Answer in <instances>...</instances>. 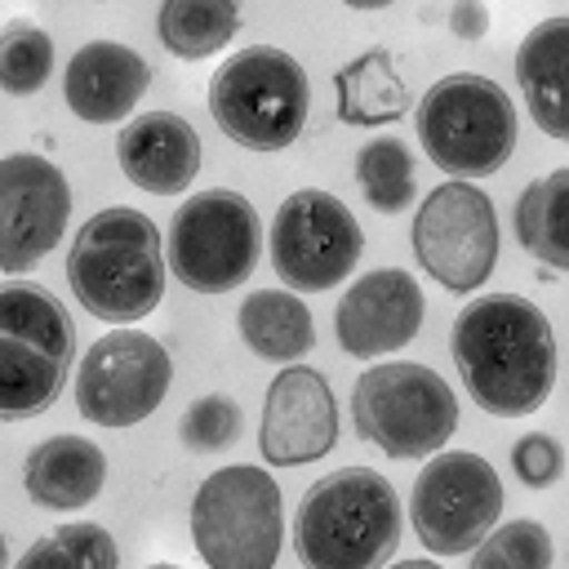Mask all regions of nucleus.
Segmentation results:
<instances>
[{
    "instance_id": "f257e3e1",
    "label": "nucleus",
    "mask_w": 569,
    "mask_h": 569,
    "mask_svg": "<svg viewBox=\"0 0 569 569\" xmlns=\"http://www.w3.org/2000/svg\"><path fill=\"white\" fill-rule=\"evenodd\" d=\"M449 356L462 391L493 418H525L556 387V333L525 293H485L449 329Z\"/></svg>"
},
{
    "instance_id": "f03ea898",
    "label": "nucleus",
    "mask_w": 569,
    "mask_h": 569,
    "mask_svg": "<svg viewBox=\"0 0 569 569\" xmlns=\"http://www.w3.org/2000/svg\"><path fill=\"white\" fill-rule=\"evenodd\" d=\"M67 280L89 316L116 329L147 320L164 298L160 227L133 204L98 209L67 249Z\"/></svg>"
},
{
    "instance_id": "7ed1b4c3",
    "label": "nucleus",
    "mask_w": 569,
    "mask_h": 569,
    "mask_svg": "<svg viewBox=\"0 0 569 569\" xmlns=\"http://www.w3.org/2000/svg\"><path fill=\"white\" fill-rule=\"evenodd\" d=\"M400 547V493L373 467L320 476L293 516L302 569H387Z\"/></svg>"
},
{
    "instance_id": "20e7f679",
    "label": "nucleus",
    "mask_w": 569,
    "mask_h": 569,
    "mask_svg": "<svg viewBox=\"0 0 569 569\" xmlns=\"http://www.w3.org/2000/svg\"><path fill=\"white\" fill-rule=\"evenodd\" d=\"M76 329L67 307L31 280L0 284V422L44 413L71 373Z\"/></svg>"
},
{
    "instance_id": "39448f33",
    "label": "nucleus",
    "mask_w": 569,
    "mask_h": 569,
    "mask_svg": "<svg viewBox=\"0 0 569 569\" xmlns=\"http://www.w3.org/2000/svg\"><path fill=\"white\" fill-rule=\"evenodd\" d=\"M209 111L236 147L284 151L289 142H298L307 124L311 84L293 53L276 44H249V49H236L213 71Z\"/></svg>"
},
{
    "instance_id": "423d86ee",
    "label": "nucleus",
    "mask_w": 569,
    "mask_h": 569,
    "mask_svg": "<svg viewBox=\"0 0 569 569\" xmlns=\"http://www.w3.org/2000/svg\"><path fill=\"white\" fill-rule=\"evenodd\" d=\"M413 129L427 160L453 178L498 173L516 151V107L498 80L476 71L436 80L413 102Z\"/></svg>"
},
{
    "instance_id": "0eeeda50",
    "label": "nucleus",
    "mask_w": 569,
    "mask_h": 569,
    "mask_svg": "<svg viewBox=\"0 0 569 569\" xmlns=\"http://www.w3.org/2000/svg\"><path fill=\"white\" fill-rule=\"evenodd\" d=\"M351 422L365 445L382 449L387 458L413 462L449 445L458 427V396L436 369L413 360H387L356 378Z\"/></svg>"
},
{
    "instance_id": "6e6552de",
    "label": "nucleus",
    "mask_w": 569,
    "mask_h": 569,
    "mask_svg": "<svg viewBox=\"0 0 569 569\" xmlns=\"http://www.w3.org/2000/svg\"><path fill=\"white\" fill-rule=\"evenodd\" d=\"M191 542L209 569H276L284 542L280 485L267 467H218L191 498Z\"/></svg>"
},
{
    "instance_id": "1a4fd4ad",
    "label": "nucleus",
    "mask_w": 569,
    "mask_h": 569,
    "mask_svg": "<svg viewBox=\"0 0 569 569\" xmlns=\"http://www.w3.org/2000/svg\"><path fill=\"white\" fill-rule=\"evenodd\" d=\"M262 222L249 196L231 187L196 191L178 204L164 240V267L191 293H231L258 271Z\"/></svg>"
},
{
    "instance_id": "9d476101",
    "label": "nucleus",
    "mask_w": 569,
    "mask_h": 569,
    "mask_svg": "<svg viewBox=\"0 0 569 569\" xmlns=\"http://www.w3.org/2000/svg\"><path fill=\"white\" fill-rule=\"evenodd\" d=\"M267 249L289 293H325L351 280L365 253V231L333 191L302 187L280 200L267 231Z\"/></svg>"
},
{
    "instance_id": "9b49d317",
    "label": "nucleus",
    "mask_w": 569,
    "mask_h": 569,
    "mask_svg": "<svg viewBox=\"0 0 569 569\" xmlns=\"http://www.w3.org/2000/svg\"><path fill=\"white\" fill-rule=\"evenodd\" d=\"M502 480L493 462L471 449H440L422 462L409 493V520L431 556H462L498 525Z\"/></svg>"
},
{
    "instance_id": "f8f14e48",
    "label": "nucleus",
    "mask_w": 569,
    "mask_h": 569,
    "mask_svg": "<svg viewBox=\"0 0 569 569\" xmlns=\"http://www.w3.org/2000/svg\"><path fill=\"white\" fill-rule=\"evenodd\" d=\"M498 213L476 182L449 178L436 191H427V200L413 213V258L440 289H480L498 267Z\"/></svg>"
},
{
    "instance_id": "ddd939ff",
    "label": "nucleus",
    "mask_w": 569,
    "mask_h": 569,
    "mask_svg": "<svg viewBox=\"0 0 569 569\" xmlns=\"http://www.w3.org/2000/svg\"><path fill=\"white\" fill-rule=\"evenodd\" d=\"M173 382V360L160 338L120 325L102 333L76 369V409L98 427H133L151 418Z\"/></svg>"
},
{
    "instance_id": "4468645a",
    "label": "nucleus",
    "mask_w": 569,
    "mask_h": 569,
    "mask_svg": "<svg viewBox=\"0 0 569 569\" xmlns=\"http://www.w3.org/2000/svg\"><path fill=\"white\" fill-rule=\"evenodd\" d=\"M71 218V182L49 156H0V271L22 276L44 262Z\"/></svg>"
},
{
    "instance_id": "2eb2a0df",
    "label": "nucleus",
    "mask_w": 569,
    "mask_h": 569,
    "mask_svg": "<svg viewBox=\"0 0 569 569\" xmlns=\"http://www.w3.org/2000/svg\"><path fill=\"white\" fill-rule=\"evenodd\" d=\"M338 445V400L329 378L311 365H284L262 400L258 449L271 467H307L320 462Z\"/></svg>"
},
{
    "instance_id": "dca6fc26",
    "label": "nucleus",
    "mask_w": 569,
    "mask_h": 569,
    "mask_svg": "<svg viewBox=\"0 0 569 569\" xmlns=\"http://www.w3.org/2000/svg\"><path fill=\"white\" fill-rule=\"evenodd\" d=\"M422 316H427L422 284L400 267H378L365 271L356 284H347L333 311V333L347 356L373 360L409 347L422 329Z\"/></svg>"
},
{
    "instance_id": "f3484780",
    "label": "nucleus",
    "mask_w": 569,
    "mask_h": 569,
    "mask_svg": "<svg viewBox=\"0 0 569 569\" xmlns=\"http://www.w3.org/2000/svg\"><path fill=\"white\" fill-rule=\"evenodd\" d=\"M151 89V67L138 49L120 40H89L71 53L62 71V98L76 120L84 124H116L129 120L142 93Z\"/></svg>"
},
{
    "instance_id": "a211bd4d",
    "label": "nucleus",
    "mask_w": 569,
    "mask_h": 569,
    "mask_svg": "<svg viewBox=\"0 0 569 569\" xmlns=\"http://www.w3.org/2000/svg\"><path fill=\"white\" fill-rule=\"evenodd\" d=\"M120 173L151 196H182L200 173V133L178 111H142L116 138Z\"/></svg>"
},
{
    "instance_id": "6ab92c4d",
    "label": "nucleus",
    "mask_w": 569,
    "mask_h": 569,
    "mask_svg": "<svg viewBox=\"0 0 569 569\" xmlns=\"http://www.w3.org/2000/svg\"><path fill=\"white\" fill-rule=\"evenodd\" d=\"M516 84L533 124L547 138L569 142V13L529 27L516 49Z\"/></svg>"
},
{
    "instance_id": "aec40b11",
    "label": "nucleus",
    "mask_w": 569,
    "mask_h": 569,
    "mask_svg": "<svg viewBox=\"0 0 569 569\" xmlns=\"http://www.w3.org/2000/svg\"><path fill=\"white\" fill-rule=\"evenodd\" d=\"M22 485L44 511H80L107 485V458L89 436H49L22 462Z\"/></svg>"
},
{
    "instance_id": "412c9836",
    "label": "nucleus",
    "mask_w": 569,
    "mask_h": 569,
    "mask_svg": "<svg viewBox=\"0 0 569 569\" xmlns=\"http://www.w3.org/2000/svg\"><path fill=\"white\" fill-rule=\"evenodd\" d=\"M333 93H338V120L356 124V129H382L396 124L413 98L405 76L396 71L387 49H365L360 58H351L338 76H333Z\"/></svg>"
},
{
    "instance_id": "4be33fe9",
    "label": "nucleus",
    "mask_w": 569,
    "mask_h": 569,
    "mask_svg": "<svg viewBox=\"0 0 569 569\" xmlns=\"http://www.w3.org/2000/svg\"><path fill=\"white\" fill-rule=\"evenodd\" d=\"M236 325H240V338L244 347L258 356V360H271V365H293L298 356L311 351L316 342V325H311V311L298 293L289 289H253L240 311H236Z\"/></svg>"
},
{
    "instance_id": "5701e85b",
    "label": "nucleus",
    "mask_w": 569,
    "mask_h": 569,
    "mask_svg": "<svg viewBox=\"0 0 569 569\" xmlns=\"http://www.w3.org/2000/svg\"><path fill=\"white\" fill-rule=\"evenodd\" d=\"M516 240L551 271H569V164L529 182L516 200Z\"/></svg>"
},
{
    "instance_id": "b1692460",
    "label": "nucleus",
    "mask_w": 569,
    "mask_h": 569,
    "mask_svg": "<svg viewBox=\"0 0 569 569\" xmlns=\"http://www.w3.org/2000/svg\"><path fill=\"white\" fill-rule=\"evenodd\" d=\"M156 36L182 62L213 58L240 36V4H231V0H160Z\"/></svg>"
},
{
    "instance_id": "393cba45",
    "label": "nucleus",
    "mask_w": 569,
    "mask_h": 569,
    "mask_svg": "<svg viewBox=\"0 0 569 569\" xmlns=\"http://www.w3.org/2000/svg\"><path fill=\"white\" fill-rule=\"evenodd\" d=\"M13 569H120V547L107 525L71 520L36 538Z\"/></svg>"
},
{
    "instance_id": "a878e982",
    "label": "nucleus",
    "mask_w": 569,
    "mask_h": 569,
    "mask_svg": "<svg viewBox=\"0 0 569 569\" xmlns=\"http://www.w3.org/2000/svg\"><path fill=\"white\" fill-rule=\"evenodd\" d=\"M356 182L378 213H400L413 204V156L400 138H373L356 156Z\"/></svg>"
},
{
    "instance_id": "bb28decb",
    "label": "nucleus",
    "mask_w": 569,
    "mask_h": 569,
    "mask_svg": "<svg viewBox=\"0 0 569 569\" xmlns=\"http://www.w3.org/2000/svg\"><path fill=\"white\" fill-rule=\"evenodd\" d=\"M53 76V36L27 18L0 27V93L31 98Z\"/></svg>"
},
{
    "instance_id": "cd10ccee",
    "label": "nucleus",
    "mask_w": 569,
    "mask_h": 569,
    "mask_svg": "<svg viewBox=\"0 0 569 569\" xmlns=\"http://www.w3.org/2000/svg\"><path fill=\"white\" fill-rule=\"evenodd\" d=\"M551 560H556V547L538 520L493 525L471 551V569H551Z\"/></svg>"
},
{
    "instance_id": "c85d7f7f",
    "label": "nucleus",
    "mask_w": 569,
    "mask_h": 569,
    "mask_svg": "<svg viewBox=\"0 0 569 569\" xmlns=\"http://www.w3.org/2000/svg\"><path fill=\"white\" fill-rule=\"evenodd\" d=\"M240 427H244V413L231 396L222 391H209L200 400L187 405V413L178 418V440L191 449V453H222L240 440Z\"/></svg>"
},
{
    "instance_id": "c756f323",
    "label": "nucleus",
    "mask_w": 569,
    "mask_h": 569,
    "mask_svg": "<svg viewBox=\"0 0 569 569\" xmlns=\"http://www.w3.org/2000/svg\"><path fill=\"white\" fill-rule=\"evenodd\" d=\"M511 467L520 476V485L529 489H551L565 476V445L547 431H529L511 445Z\"/></svg>"
},
{
    "instance_id": "7c9ffc66",
    "label": "nucleus",
    "mask_w": 569,
    "mask_h": 569,
    "mask_svg": "<svg viewBox=\"0 0 569 569\" xmlns=\"http://www.w3.org/2000/svg\"><path fill=\"white\" fill-rule=\"evenodd\" d=\"M449 31L458 40H485L489 36V9H485V0H453Z\"/></svg>"
},
{
    "instance_id": "2f4dec72",
    "label": "nucleus",
    "mask_w": 569,
    "mask_h": 569,
    "mask_svg": "<svg viewBox=\"0 0 569 569\" xmlns=\"http://www.w3.org/2000/svg\"><path fill=\"white\" fill-rule=\"evenodd\" d=\"M391 569H440L436 560H427V556H413V560H396Z\"/></svg>"
},
{
    "instance_id": "473e14b6",
    "label": "nucleus",
    "mask_w": 569,
    "mask_h": 569,
    "mask_svg": "<svg viewBox=\"0 0 569 569\" xmlns=\"http://www.w3.org/2000/svg\"><path fill=\"white\" fill-rule=\"evenodd\" d=\"M342 4H347V9H365V13H369V9H387L391 0H342Z\"/></svg>"
},
{
    "instance_id": "72a5a7b5",
    "label": "nucleus",
    "mask_w": 569,
    "mask_h": 569,
    "mask_svg": "<svg viewBox=\"0 0 569 569\" xmlns=\"http://www.w3.org/2000/svg\"><path fill=\"white\" fill-rule=\"evenodd\" d=\"M0 569H9V542H4V533H0Z\"/></svg>"
},
{
    "instance_id": "f704fd0d",
    "label": "nucleus",
    "mask_w": 569,
    "mask_h": 569,
    "mask_svg": "<svg viewBox=\"0 0 569 569\" xmlns=\"http://www.w3.org/2000/svg\"><path fill=\"white\" fill-rule=\"evenodd\" d=\"M147 569H182V565H147Z\"/></svg>"
},
{
    "instance_id": "c9c22d12",
    "label": "nucleus",
    "mask_w": 569,
    "mask_h": 569,
    "mask_svg": "<svg viewBox=\"0 0 569 569\" xmlns=\"http://www.w3.org/2000/svg\"><path fill=\"white\" fill-rule=\"evenodd\" d=\"M231 4H240V0H231Z\"/></svg>"
}]
</instances>
